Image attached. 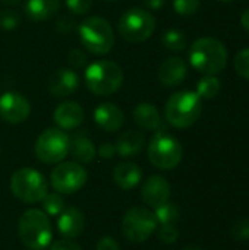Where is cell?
<instances>
[{"label": "cell", "mask_w": 249, "mask_h": 250, "mask_svg": "<svg viewBox=\"0 0 249 250\" xmlns=\"http://www.w3.org/2000/svg\"><path fill=\"white\" fill-rule=\"evenodd\" d=\"M144 145H145V136L138 130H128L122 133L114 144L116 154H119L123 158L138 155L142 151Z\"/></svg>", "instance_id": "cell-23"}, {"label": "cell", "mask_w": 249, "mask_h": 250, "mask_svg": "<svg viewBox=\"0 0 249 250\" xmlns=\"http://www.w3.org/2000/svg\"><path fill=\"white\" fill-rule=\"evenodd\" d=\"M48 91L56 98H68L79 88V76L69 67L56 69L47 81Z\"/></svg>", "instance_id": "cell-13"}, {"label": "cell", "mask_w": 249, "mask_h": 250, "mask_svg": "<svg viewBox=\"0 0 249 250\" xmlns=\"http://www.w3.org/2000/svg\"><path fill=\"white\" fill-rule=\"evenodd\" d=\"M68 62L72 67H76V69H81L87 64L88 62V56L84 50L81 48H73L69 51V56H68Z\"/></svg>", "instance_id": "cell-33"}, {"label": "cell", "mask_w": 249, "mask_h": 250, "mask_svg": "<svg viewBox=\"0 0 249 250\" xmlns=\"http://www.w3.org/2000/svg\"><path fill=\"white\" fill-rule=\"evenodd\" d=\"M167 0H142L144 6L150 10H158L166 4Z\"/></svg>", "instance_id": "cell-38"}, {"label": "cell", "mask_w": 249, "mask_h": 250, "mask_svg": "<svg viewBox=\"0 0 249 250\" xmlns=\"http://www.w3.org/2000/svg\"><path fill=\"white\" fill-rule=\"evenodd\" d=\"M84 82L94 95L109 97L120 89L123 83V70L112 60H98L87 67Z\"/></svg>", "instance_id": "cell-2"}, {"label": "cell", "mask_w": 249, "mask_h": 250, "mask_svg": "<svg viewBox=\"0 0 249 250\" xmlns=\"http://www.w3.org/2000/svg\"><path fill=\"white\" fill-rule=\"evenodd\" d=\"M69 154H72L73 160L79 164H90L94 161L97 151L92 141L85 135V132H78L70 138Z\"/></svg>", "instance_id": "cell-21"}, {"label": "cell", "mask_w": 249, "mask_h": 250, "mask_svg": "<svg viewBox=\"0 0 249 250\" xmlns=\"http://www.w3.org/2000/svg\"><path fill=\"white\" fill-rule=\"evenodd\" d=\"M201 0H173V9L181 16H192L198 12Z\"/></svg>", "instance_id": "cell-28"}, {"label": "cell", "mask_w": 249, "mask_h": 250, "mask_svg": "<svg viewBox=\"0 0 249 250\" xmlns=\"http://www.w3.org/2000/svg\"><path fill=\"white\" fill-rule=\"evenodd\" d=\"M95 250H120L119 249V245L117 242L110 237V236H106L103 239H100L95 245Z\"/></svg>", "instance_id": "cell-37"}, {"label": "cell", "mask_w": 249, "mask_h": 250, "mask_svg": "<svg viewBox=\"0 0 249 250\" xmlns=\"http://www.w3.org/2000/svg\"><path fill=\"white\" fill-rule=\"evenodd\" d=\"M141 179H142V170L135 163L123 161L114 167L113 180L123 190H131V189L136 188L139 185Z\"/></svg>", "instance_id": "cell-20"}, {"label": "cell", "mask_w": 249, "mask_h": 250, "mask_svg": "<svg viewBox=\"0 0 249 250\" xmlns=\"http://www.w3.org/2000/svg\"><path fill=\"white\" fill-rule=\"evenodd\" d=\"M31 113V103L16 91H6L0 95V119L10 125L25 122Z\"/></svg>", "instance_id": "cell-12"}, {"label": "cell", "mask_w": 249, "mask_h": 250, "mask_svg": "<svg viewBox=\"0 0 249 250\" xmlns=\"http://www.w3.org/2000/svg\"><path fill=\"white\" fill-rule=\"evenodd\" d=\"M66 7L72 15H85L92 7L94 0H65Z\"/></svg>", "instance_id": "cell-32"}, {"label": "cell", "mask_w": 249, "mask_h": 250, "mask_svg": "<svg viewBox=\"0 0 249 250\" xmlns=\"http://www.w3.org/2000/svg\"><path fill=\"white\" fill-rule=\"evenodd\" d=\"M183 157L181 142L167 132H157L148 144V160L158 170L176 168Z\"/></svg>", "instance_id": "cell-7"}, {"label": "cell", "mask_w": 249, "mask_h": 250, "mask_svg": "<svg viewBox=\"0 0 249 250\" xmlns=\"http://www.w3.org/2000/svg\"><path fill=\"white\" fill-rule=\"evenodd\" d=\"M220 1H232V0H220Z\"/></svg>", "instance_id": "cell-42"}, {"label": "cell", "mask_w": 249, "mask_h": 250, "mask_svg": "<svg viewBox=\"0 0 249 250\" xmlns=\"http://www.w3.org/2000/svg\"><path fill=\"white\" fill-rule=\"evenodd\" d=\"M232 236L235 237V240L242 242V240H248L249 239V221L248 220H241L235 224V227L232 229Z\"/></svg>", "instance_id": "cell-34"}, {"label": "cell", "mask_w": 249, "mask_h": 250, "mask_svg": "<svg viewBox=\"0 0 249 250\" xmlns=\"http://www.w3.org/2000/svg\"><path fill=\"white\" fill-rule=\"evenodd\" d=\"M85 229L84 214L75 207H65V209L59 214L57 230L63 236V239H76L82 234Z\"/></svg>", "instance_id": "cell-18"}, {"label": "cell", "mask_w": 249, "mask_h": 250, "mask_svg": "<svg viewBox=\"0 0 249 250\" xmlns=\"http://www.w3.org/2000/svg\"><path fill=\"white\" fill-rule=\"evenodd\" d=\"M154 217L160 224H175L181 220V209L173 202H166L154 208Z\"/></svg>", "instance_id": "cell-25"}, {"label": "cell", "mask_w": 249, "mask_h": 250, "mask_svg": "<svg viewBox=\"0 0 249 250\" xmlns=\"http://www.w3.org/2000/svg\"><path fill=\"white\" fill-rule=\"evenodd\" d=\"M170 193H172L170 185L163 176H151L142 185L141 199L145 205L151 208H157L169 201Z\"/></svg>", "instance_id": "cell-14"}, {"label": "cell", "mask_w": 249, "mask_h": 250, "mask_svg": "<svg viewBox=\"0 0 249 250\" xmlns=\"http://www.w3.org/2000/svg\"><path fill=\"white\" fill-rule=\"evenodd\" d=\"M10 192L25 204H37L47 193V180L35 168L23 167L12 174Z\"/></svg>", "instance_id": "cell-8"}, {"label": "cell", "mask_w": 249, "mask_h": 250, "mask_svg": "<svg viewBox=\"0 0 249 250\" xmlns=\"http://www.w3.org/2000/svg\"><path fill=\"white\" fill-rule=\"evenodd\" d=\"M69 148L70 136L59 127H48L37 138L35 155L44 164H57L69 155Z\"/></svg>", "instance_id": "cell-9"}, {"label": "cell", "mask_w": 249, "mask_h": 250, "mask_svg": "<svg viewBox=\"0 0 249 250\" xmlns=\"http://www.w3.org/2000/svg\"><path fill=\"white\" fill-rule=\"evenodd\" d=\"M3 4H6V6H15V4H18L21 0H0Z\"/></svg>", "instance_id": "cell-40"}, {"label": "cell", "mask_w": 249, "mask_h": 250, "mask_svg": "<svg viewBox=\"0 0 249 250\" xmlns=\"http://www.w3.org/2000/svg\"><path fill=\"white\" fill-rule=\"evenodd\" d=\"M203 113V100L192 91L172 94L164 105V116L169 125L176 129H186L198 122Z\"/></svg>", "instance_id": "cell-3"}, {"label": "cell", "mask_w": 249, "mask_h": 250, "mask_svg": "<svg viewBox=\"0 0 249 250\" xmlns=\"http://www.w3.org/2000/svg\"><path fill=\"white\" fill-rule=\"evenodd\" d=\"M156 29V18L142 7H131L122 13L117 22L120 37L132 44L147 41Z\"/></svg>", "instance_id": "cell-6"}, {"label": "cell", "mask_w": 249, "mask_h": 250, "mask_svg": "<svg viewBox=\"0 0 249 250\" xmlns=\"http://www.w3.org/2000/svg\"><path fill=\"white\" fill-rule=\"evenodd\" d=\"M60 9V0H25L23 12L34 22L53 18Z\"/></svg>", "instance_id": "cell-22"}, {"label": "cell", "mask_w": 249, "mask_h": 250, "mask_svg": "<svg viewBox=\"0 0 249 250\" xmlns=\"http://www.w3.org/2000/svg\"><path fill=\"white\" fill-rule=\"evenodd\" d=\"M19 22H21V19L16 12L9 10V9L0 12V28L10 31V29H15L19 25Z\"/></svg>", "instance_id": "cell-31"}, {"label": "cell", "mask_w": 249, "mask_h": 250, "mask_svg": "<svg viewBox=\"0 0 249 250\" xmlns=\"http://www.w3.org/2000/svg\"><path fill=\"white\" fill-rule=\"evenodd\" d=\"M94 122L104 132H117L125 123L123 110L113 103H101L94 110Z\"/></svg>", "instance_id": "cell-15"}, {"label": "cell", "mask_w": 249, "mask_h": 250, "mask_svg": "<svg viewBox=\"0 0 249 250\" xmlns=\"http://www.w3.org/2000/svg\"><path fill=\"white\" fill-rule=\"evenodd\" d=\"M134 122L144 130H158L163 126L161 116L157 107L151 103H141L132 111Z\"/></svg>", "instance_id": "cell-19"}, {"label": "cell", "mask_w": 249, "mask_h": 250, "mask_svg": "<svg viewBox=\"0 0 249 250\" xmlns=\"http://www.w3.org/2000/svg\"><path fill=\"white\" fill-rule=\"evenodd\" d=\"M186 75H188V64L182 57L178 56L166 59L160 64L157 72L158 81L169 88L181 85L186 79Z\"/></svg>", "instance_id": "cell-17"}, {"label": "cell", "mask_w": 249, "mask_h": 250, "mask_svg": "<svg viewBox=\"0 0 249 250\" xmlns=\"http://www.w3.org/2000/svg\"><path fill=\"white\" fill-rule=\"evenodd\" d=\"M157 237L160 242L166 245H173L179 239V231L175 227V224H161V227L157 231Z\"/></svg>", "instance_id": "cell-30"}, {"label": "cell", "mask_w": 249, "mask_h": 250, "mask_svg": "<svg viewBox=\"0 0 249 250\" xmlns=\"http://www.w3.org/2000/svg\"><path fill=\"white\" fill-rule=\"evenodd\" d=\"M233 66H235V70L236 73L249 81V47L248 48H244L241 50L236 57H235V62H233Z\"/></svg>", "instance_id": "cell-29"}, {"label": "cell", "mask_w": 249, "mask_h": 250, "mask_svg": "<svg viewBox=\"0 0 249 250\" xmlns=\"http://www.w3.org/2000/svg\"><path fill=\"white\" fill-rule=\"evenodd\" d=\"M41 205L45 214L51 217H57L65 209V199L62 198V193H45V196L41 199Z\"/></svg>", "instance_id": "cell-27"}, {"label": "cell", "mask_w": 249, "mask_h": 250, "mask_svg": "<svg viewBox=\"0 0 249 250\" xmlns=\"http://www.w3.org/2000/svg\"><path fill=\"white\" fill-rule=\"evenodd\" d=\"M107 1H114V0H107Z\"/></svg>", "instance_id": "cell-43"}, {"label": "cell", "mask_w": 249, "mask_h": 250, "mask_svg": "<svg viewBox=\"0 0 249 250\" xmlns=\"http://www.w3.org/2000/svg\"><path fill=\"white\" fill-rule=\"evenodd\" d=\"M97 154H98L103 160H112V158L116 155V146H114V144L104 142V144L100 145Z\"/></svg>", "instance_id": "cell-36"}, {"label": "cell", "mask_w": 249, "mask_h": 250, "mask_svg": "<svg viewBox=\"0 0 249 250\" xmlns=\"http://www.w3.org/2000/svg\"><path fill=\"white\" fill-rule=\"evenodd\" d=\"M189 62L192 67L204 76H213L225 70L227 64V50L220 40L203 37L191 45Z\"/></svg>", "instance_id": "cell-1"}, {"label": "cell", "mask_w": 249, "mask_h": 250, "mask_svg": "<svg viewBox=\"0 0 249 250\" xmlns=\"http://www.w3.org/2000/svg\"><path fill=\"white\" fill-rule=\"evenodd\" d=\"M220 81L219 78H216V75H207L203 79L198 81L197 83V95L201 100H213L219 95L220 92Z\"/></svg>", "instance_id": "cell-24"}, {"label": "cell", "mask_w": 249, "mask_h": 250, "mask_svg": "<svg viewBox=\"0 0 249 250\" xmlns=\"http://www.w3.org/2000/svg\"><path fill=\"white\" fill-rule=\"evenodd\" d=\"M50 250H82L81 246L78 243H75L73 240L70 239H63V240H57L54 242L51 246H50Z\"/></svg>", "instance_id": "cell-35"}, {"label": "cell", "mask_w": 249, "mask_h": 250, "mask_svg": "<svg viewBox=\"0 0 249 250\" xmlns=\"http://www.w3.org/2000/svg\"><path fill=\"white\" fill-rule=\"evenodd\" d=\"M157 224L154 212L144 207H134L126 211L122 220V231L129 242L144 243L157 230Z\"/></svg>", "instance_id": "cell-10"}, {"label": "cell", "mask_w": 249, "mask_h": 250, "mask_svg": "<svg viewBox=\"0 0 249 250\" xmlns=\"http://www.w3.org/2000/svg\"><path fill=\"white\" fill-rule=\"evenodd\" d=\"M79 40L84 48L95 56H104L114 45V32L109 21L101 16L85 18L78 26Z\"/></svg>", "instance_id": "cell-5"}, {"label": "cell", "mask_w": 249, "mask_h": 250, "mask_svg": "<svg viewBox=\"0 0 249 250\" xmlns=\"http://www.w3.org/2000/svg\"><path fill=\"white\" fill-rule=\"evenodd\" d=\"M241 23L244 26V29L249 34V7L244 10V13L241 15Z\"/></svg>", "instance_id": "cell-39"}, {"label": "cell", "mask_w": 249, "mask_h": 250, "mask_svg": "<svg viewBox=\"0 0 249 250\" xmlns=\"http://www.w3.org/2000/svg\"><path fill=\"white\" fill-rule=\"evenodd\" d=\"M87 170L76 161H66L57 164L51 174L50 182L57 193L72 195L81 190L87 183Z\"/></svg>", "instance_id": "cell-11"}, {"label": "cell", "mask_w": 249, "mask_h": 250, "mask_svg": "<svg viewBox=\"0 0 249 250\" xmlns=\"http://www.w3.org/2000/svg\"><path fill=\"white\" fill-rule=\"evenodd\" d=\"M161 42H163L164 48H167L170 51H183L186 48L185 32L181 29H176V28L166 31L161 37Z\"/></svg>", "instance_id": "cell-26"}, {"label": "cell", "mask_w": 249, "mask_h": 250, "mask_svg": "<svg viewBox=\"0 0 249 250\" xmlns=\"http://www.w3.org/2000/svg\"><path fill=\"white\" fill-rule=\"evenodd\" d=\"M85 113L79 103L76 101H65L59 104L53 113L54 123L62 130H73L78 129L84 122Z\"/></svg>", "instance_id": "cell-16"}, {"label": "cell", "mask_w": 249, "mask_h": 250, "mask_svg": "<svg viewBox=\"0 0 249 250\" xmlns=\"http://www.w3.org/2000/svg\"><path fill=\"white\" fill-rule=\"evenodd\" d=\"M182 250H203V249H200V248H197V246H186V248H183Z\"/></svg>", "instance_id": "cell-41"}, {"label": "cell", "mask_w": 249, "mask_h": 250, "mask_svg": "<svg viewBox=\"0 0 249 250\" xmlns=\"http://www.w3.org/2000/svg\"><path fill=\"white\" fill-rule=\"evenodd\" d=\"M18 233L22 243L29 250H44L51 243L53 231L45 212L40 209L25 211L18 223Z\"/></svg>", "instance_id": "cell-4"}]
</instances>
